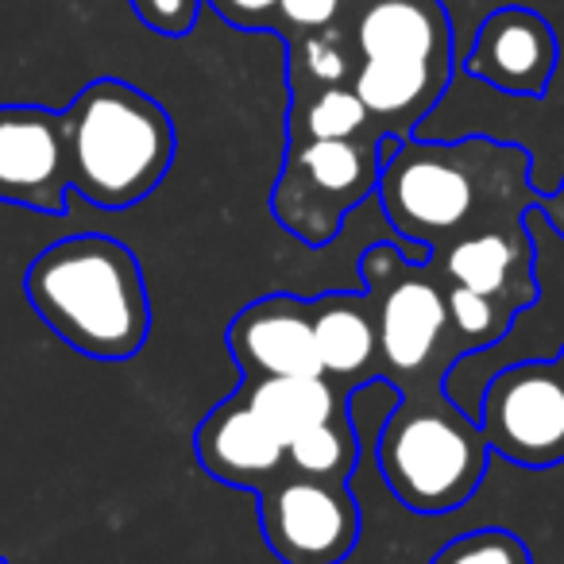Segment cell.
<instances>
[{
	"label": "cell",
	"instance_id": "1",
	"mask_svg": "<svg viewBox=\"0 0 564 564\" xmlns=\"http://www.w3.org/2000/svg\"><path fill=\"white\" fill-rule=\"evenodd\" d=\"M533 155L522 143L468 135V140H387L379 174V209L387 225L425 259L441 256L464 228L502 209L533 213Z\"/></svg>",
	"mask_w": 564,
	"mask_h": 564
},
{
	"label": "cell",
	"instance_id": "2",
	"mask_svg": "<svg viewBox=\"0 0 564 564\" xmlns=\"http://www.w3.org/2000/svg\"><path fill=\"white\" fill-rule=\"evenodd\" d=\"M24 299L86 360H135L151 337L140 256L112 236L82 232L47 243L24 271Z\"/></svg>",
	"mask_w": 564,
	"mask_h": 564
},
{
	"label": "cell",
	"instance_id": "3",
	"mask_svg": "<svg viewBox=\"0 0 564 564\" xmlns=\"http://www.w3.org/2000/svg\"><path fill=\"white\" fill-rule=\"evenodd\" d=\"M352 89L383 140H406L453 82V20L441 0H348Z\"/></svg>",
	"mask_w": 564,
	"mask_h": 564
},
{
	"label": "cell",
	"instance_id": "4",
	"mask_svg": "<svg viewBox=\"0 0 564 564\" xmlns=\"http://www.w3.org/2000/svg\"><path fill=\"white\" fill-rule=\"evenodd\" d=\"M63 135L70 189L105 213L155 194L178 151L171 112L120 78L89 82L63 109Z\"/></svg>",
	"mask_w": 564,
	"mask_h": 564
},
{
	"label": "cell",
	"instance_id": "5",
	"mask_svg": "<svg viewBox=\"0 0 564 564\" xmlns=\"http://www.w3.org/2000/svg\"><path fill=\"white\" fill-rule=\"evenodd\" d=\"M379 471L391 495L414 514H453L479 491L491 445L445 383L399 391L376 437Z\"/></svg>",
	"mask_w": 564,
	"mask_h": 564
},
{
	"label": "cell",
	"instance_id": "6",
	"mask_svg": "<svg viewBox=\"0 0 564 564\" xmlns=\"http://www.w3.org/2000/svg\"><path fill=\"white\" fill-rule=\"evenodd\" d=\"M360 286L376 306L379 379L394 391L445 383L468 345L448 322L445 279L425 259H406L399 243H371L360 256Z\"/></svg>",
	"mask_w": 564,
	"mask_h": 564
},
{
	"label": "cell",
	"instance_id": "7",
	"mask_svg": "<svg viewBox=\"0 0 564 564\" xmlns=\"http://www.w3.org/2000/svg\"><path fill=\"white\" fill-rule=\"evenodd\" d=\"M383 143L376 135L286 143L271 186L274 225L306 248L333 243L345 220L379 189Z\"/></svg>",
	"mask_w": 564,
	"mask_h": 564
},
{
	"label": "cell",
	"instance_id": "8",
	"mask_svg": "<svg viewBox=\"0 0 564 564\" xmlns=\"http://www.w3.org/2000/svg\"><path fill=\"white\" fill-rule=\"evenodd\" d=\"M259 499V530L282 564H345L360 545L364 514L352 487L279 471Z\"/></svg>",
	"mask_w": 564,
	"mask_h": 564
},
{
	"label": "cell",
	"instance_id": "9",
	"mask_svg": "<svg viewBox=\"0 0 564 564\" xmlns=\"http://www.w3.org/2000/svg\"><path fill=\"white\" fill-rule=\"evenodd\" d=\"M495 456L518 468L564 464V376L553 360H522L484 387L476 414Z\"/></svg>",
	"mask_w": 564,
	"mask_h": 564
},
{
	"label": "cell",
	"instance_id": "10",
	"mask_svg": "<svg viewBox=\"0 0 564 564\" xmlns=\"http://www.w3.org/2000/svg\"><path fill=\"white\" fill-rule=\"evenodd\" d=\"M441 271V279L464 291L491 294L514 306L518 314L538 306V243L525 228V209H502L464 228L441 256L425 259Z\"/></svg>",
	"mask_w": 564,
	"mask_h": 564
},
{
	"label": "cell",
	"instance_id": "11",
	"mask_svg": "<svg viewBox=\"0 0 564 564\" xmlns=\"http://www.w3.org/2000/svg\"><path fill=\"white\" fill-rule=\"evenodd\" d=\"M63 112L43 105H0V202L63 217L66 202Z\"/></svg>",
	"mask_w": 564,
	"mask_h": 564
},
{
	"label": "cell",
	"instance_id": "12",
	"mask_svg": "<svg viewBox=\"0 0 564 564\" xmlns=\"http://www.w3.org/2000/svg\"><path fill=\"white\" fill-rule=\"evenodd\" d=\"M556 58L561 47L549 20L525 4H507L484 17L476 43L464 58V74L499 94L541 101L553 86Z\"/></svg>",
	"mask_w": 564,
	"mask_h": 564
},
{
	"label": "cell",
	"instance_id": "13",
	"mask_svg": "<svg viewBox=\"0 0 564 564\" xmlns=\"http://www.w3.org/2000/svg\"><path fill=\"white\" fill-rule=\"evenodd\" d=\"M228 352L243 383L279 376H322L314 340V302L299 294H263L228 322Z\"/></svg>",
	"mask_w": 564,
	"mask_h": 564
},
{
	"label": "cell",
	"instance_id": "14",
	"mask_svg": "<svg viewBox=\"0 0 564 564\" xmlns=\"http://www.w3.org/2000/svg\"><path fill=\"white\" fill-rule=\"evenodd\" d=\"M194 456L205 476L217 484L236 491H259L279 471H286V437L236 387L202 417L194 433Z\"/></svg>",
	"mask_w": 564,
	"mask_h": 564
},
{
	"label": "cell",
	"instance_id": "15",
	"mask_svg": "<svg viewBox=\"0 0 564 564\" xmlns=\"http://www.w3.org/2000/svg\"><path fill=\"white\" fill-rule=\"evenodd\" d=\"M314 302V340L322 376L356 394L379 379V325L364 291H329Z\"/></svg>",
	"mask_w": 564,
	"mask_h": 564
},
{
	"label": "cell",
	"instance_id": "16",
	"mask_svg": "<svg viewBox=\"0 0 564 564\" xmlns=\"http://www.w3.org/2000/svg\"><path fill=\"white\" fill-rule=\"evenodd\" d=\"M240 391L286 441L352 410V394L325 376L256 379V383H240Z\"/></svg>",
	"mask_w": 564,
	"mask_h": 564
},
{
	"label": "cell",
	"instance_id": "17",
	"mask_svg": "<svg viewBox=\"0 0 564 564\" xmlns=\"http://www.w3.org/2000/svg\"><path fill=\"white\" fill-rule=\"evenodd\" d=\"M356 55L352 28L340 17L337 24L322 28V32H306L286 40V89L294 94H314V89H333V86H352Z\"/></svg>",
	"mask_w": 564,
	"mask_h": 564
},
{
	"label": "cell",
	"instance_id": "18",
	"mask_svg": "<svg viewBox=\"0 0 564 564\" xmlns=\"http://www.w3.org/2000/svg\"><path fill=\"white\" fill-rule=\"evenodd\" d=\"M376 135L371 117L352 86L314 89V94H294L286 105V143L302 140H360ZM383 140V135H376Z\"/></svg>",
	"mask_w": 564,
	"mask_h": 564
},
{
	"label": "cell",
	"instance_id": "19",
	"mask_svg": "<svg viewBox=\"0 0 564 564\" xmlns=\"http://www.w3.org/2000/svg\"><path fill=\"white\" fill-rule=\"evenodd\" d=\"M360 433L352 425V414H340L325 425H314L310 433H299L294 441H286V468L299 476L314 479H340L348 484V476L360 464Z\"/></svg>",
	"mask_w": 564,
	"mask_h": 564
},
{
	"label": "cell",
	"instance_id": "20",
	"mask_svg": "<svg viewBox=\"0 0 564 564\" xmlns=\"http://www.w3.org/2000/svg\"><path fill=\"white\" fill-rule=\"evenodd\" d=\"M445 302H448V322H453L456 337L468 345V352H484V348L499 345L514 329L518 310L491 299V294H476L445 282Z\"/></svg>",
	"mask_w": 564,
	"mask_h": 564
},
{
	"label": "cell",
	"instance_id": "21",
	"mask_svg": "<svg viewBox=\"0 0 564 564\" xmlns=\"http://www.w3.org/2000/svg\"><path fill=\"white\" fill-rule=\"evenodd\" d=\"M430 564H533V553L518 533L502 525H484V530H468L445 541Z\"/></svg>",
	"mask_w": 564,
	"mask_h": 564
},
{
	"label": "cell",
	"instance_id": "22",
	"mask_svg": "<svg viewBox=\"0 0 564 564\" xmlns=\"http://www.w3.org/2000/svg\"><path fill=\"white\" fill-rule=\"evenodd\" d=\"M348 0H279V40H294V35L322 32V28L337 24L345 17Z\"/></svg>",
	"mask_w": 564,
	"mask_h": 564
},
{
	"label": "cell",
	"instance_id": "23",
	"mask_svg": "<svg viewBox=\"0 0 564 564\" xmlns=\"http://www.w3.org/2000/svg\"><path fill=\"white\" fill-rule=\"evenodd\" d=\"M132 12L140 17V24L155 35H166V40H178V35H189L197 24V12H202L205 0H128Z\"/></svg>",
	"mask_w": 564,
	"mask_h": 564
},
{
	"label": "cell",
	"instance_id": "24",
	"mask_svg": "<svg viewBox=\"0 0 564 564\" xmlns=\"http://www.w3.org/2000/svg\"><path fill=\"white\" fill-rule=\"evenodd\" d=\"M236 32H271L279 28V0H205Z\"/></svg>",
	"mask_w": 564,
	"mask_h": 564
},
{
	"label": "cell",
	"instance_id": "25",
	"mask_svg": "<svg viewBox=\"0 0 564 564\" xmlns=\"http://www.w3.org/2000/svg\"><path fill=\"white\" fill-rule=\"evenodd\" d=\"M533 213H541V217H545V225L564 240V178H561V186H556L553 194H538Z\"/></svg>",
	"mask_w": 564,
	"mask_h": 564
},
{
	"label": "cell",
	"instance_id": "26",
	"mask_svg": "<svg viewBox=\"0 0 564 564\" xmlns=\"http://www.w3.org/2000/svg\"><path fill=\"white\" fill-rule=\"evenodd\" d=\"M553 364H556V371H561V376H564V348H561V352L553 356Z\"/></svg>",
	"mask_w": 564,
	"mask_h": 564
},
{
	"label": "cell",
	"instance_id": "27",
	"mask_svg": "<svg viewBox=\"0 0 564 564\" xmlns=\"http://www.w3.org/2000/svg\"><path fill=\"white\" fill-rule=\"evenodd\" d=\"M0 564H9V561H4V556H0Z\"/></svg>",
	"mask_w": 564,
	"mask_h": 564
}]
</instances>
